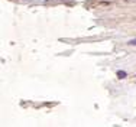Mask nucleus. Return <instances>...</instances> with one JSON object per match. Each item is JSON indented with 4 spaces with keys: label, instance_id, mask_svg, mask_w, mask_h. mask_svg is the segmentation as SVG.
<instances>
[{
    "label": "nucleus",
    "instance_id": "obj_1",
    "mask_svg": "<svg viewBox=\"0 0 136 127\" xmlns=\"http://www.w3.org/2000/svg\"><path fill=\"white\" fill-rule=\"evenodd\" d=\"M117 77H119V78H126V72H125V71H119Z\"/></svg>",
    "mask_w": 136,
    "mask_h": 127
},
{
    "label": "nucleus",
    "instance_id": "obj_2",
    "mask_svg": "<svg viewBox=\"0 0 136 127\" xmlns=\"http://www.w3.org/2000/svg\"><path fill=\"white\" fill-rule=\"evenodd\" d=\"M129 44H130V45H136V39H135V40H130Z\"/></svg>",
    "mask_w": 136,
    "mask_h": 127
}]
</instances>
